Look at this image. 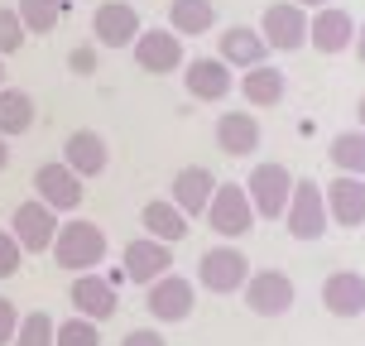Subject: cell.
<instances>
[{"label": "cell", "instance_id": "obj_31", "mask_svg": "<svg viewBox=\"0 0 365 346\" xmlns=\"http://www.w3.org/2000/svg\"><path fill=\"white\" fill-rule=\"evenodd\" d=\"M24 24H19V15L15 10H10V5H0V58L5 54H19V49H24Z\"/></svg>", "mask_w": 365, "mask_h": 346}, {"label": "cell", "instance_id": "obj_28", "mask_svg": "<svg viewBox=\"0 0 365 346\" xmlns=\"http://www.w3.org/2000/svg\"><path fill=\"white\" fill-rule=\"evenodd\" d=\"M63 5L68 0H19L15 15L24 24V34H53L58 19H63Z\"/></svg>", "mask_w": 365, "mask_h": 346}, {"label": "cell", "instance_id": "obj_27", "mask_svg": "<svg viewBox=\"0 0 365 346\" xmlns=\"http://www.w3.org/2000/svg\"><path fill=\"white\" fill-rule=\"evenodd\" d=\"M327 159L336 164V173L365 178V130H341V135L327 145Z\"/></svg>", "mask_w": 365, "mask_h": 346}, {"label": "cell", "instance_id": "obj_30", "mask_svg": "<svg viewBox=\"0 0 365 346\" xmlns=\"http://www.w3.org/2000/svg\"><path fill=\"white\" fill-rule=\"evenodd\" d=\"M15 346H53V317L48 312H24L15 327Z\"/></svg>", "mask_w": 365, "mask_h": 346}, {"label": "cell", "instance_id": "obj_20", "mask_svg": "<svg viewBox=\"0 0 365 346\" xmlns=\"http://www.w3.org/2000/svg\"><path fill=\"white\" fill-rule=\"evenodd\" d=\"M322 308L331 317H356L365 312V274L356 270H336L322 279Z\"/></svg>", "mask_w": 365, "mask_h": 346}, {"label": "cell", "instance_id": "obj_33", "mask_svg": "<svg viewBox=\"0 0 365 346\" xmlns=\"http://www.w3.org/2000/svg\"><path fill=\"white\" fill-rule=\"evenodd\" d=\"M68 68H73L77 77H91L96 73V49H91V44H77L73 54H68Z\"/></svg>", "mask_w": 365, "mask_h": 346}, {"label": "cell", "instance_id": "obj_12", "mask_svg": "<svg viewBox=\"0 0 365 346\" xmlns=\"http://www.w3.org/2000/svg\"><path fill=\"white\" fill-rule=\"evenodd\" d=\"M351 39H356V19H351V10H341V5H322L317 15L308 19V44L317 49V54H346Z\"/></svg>", "mask_w": 365, "mask_h": 346}, {"label": "cell", "instance_id": "obj_35", "mask_svg": "<svg viewBox=\"0 0 365 346\" xmlns=\"http://www.w3.org/2000/svg\"><path fill=\"white\" fill-rule=\"evenodd\" d=\"M120 346H168V342H164V332H154V327H135V332H125Z\"/></svg>", "mask_w": 365, "mask_h": 346}, {"label": "cell", "instance_id": "obj_17", "mask_svg": "<svg viewBox=\"0 0 365 346\" xmlns=\"http://www.w3.org/2000/svg\"><path fill=\"white\" fill-rule=\"evenodd\" d=\"M63 164L73 168L77 178L87 183V178H101L110 164V145L96 135V130H73L68 140H63Z\"/></svg>", "mask_w": 365, "mask_h": 346}, {"label": "cell", "instance_id": "obj_18", "mask_svg": "<svg viewBox=\"0 0 365 346\" xmlns=\"http://www.w3.org/2000/svg\"><path fill=\"white\" fill-rule=\"evenodd\" d=\"M182 87L192 101H221V96H231L236 77L221 58H192V63H182Z\"/></svg>", "mask_w": 365, "mask_h": 346}, {"label": "cell", "instance_id": "obj_10", "mask_svg": "<svg viewBox=\"0 0 365 346\" xmlns=\"http://www.w3.org/2000/svg\"><path fill=\"white\" fill-rule=\"evenodd\" d=\"M259 34H264L269 49L293 54V49H303V44H308V10H303V5H293V0H274V5H264Z\"/></svg>", "mask_w": 365, "mask_h": 346}, {"label": "cell", "instance_id": "obj_36", "mask_svg": "<svg viewBox=\"0 0 365 346\" xmlns=\"http://www.w3.org/2000/svg\"><path fill=\"white\" fill-rule=\"evenodd\" d=\"M351 49H356V58H361V68H365V24L356 29V39H351Z\"/></svg>", "mask_w": 365, "mask_h": 346}, {"label": "cell", "instance_id": "obj_22", "mask_svg": "<svg viewBox=\"0 0 365 346\" xmlns=\"http://www.w3.org/2000/svg\"><path fill=\"white\" fill-rule=\"evenodd\" d=\"M269 58V44H264V34L259 29H245V24H231L226 34H221V63L226 68H259Z\"/></svg>", "mask_w": 365, "mask_h": 346}, {"label": "cell", "instance_id": "obj_29", "mask_svg": "<svg viewBox=\"0 0 365 346\" xmlns=\"http://www.w3.org/2000/svg\"><path fill=\"white\" fill-rule=\"evenodd\" d=\"M53 346H101V327L77 312L68 322H53Z\"/></svg>", "mask_w": 365, "mask_h": 346}, {"label": "cell", "instance_id": "obj_2", "mask_svg": "<svg viewBox=\"0 0 365 346\" xmlns=\"http://www.w3.org/2000/svg\"><path fill=\"white\" fill-rule=\"evenodd\" d=\"M284 226H289V236H298V240L327 236V198H322L317 178H293L289 207H284Z\"/></svg>", "mask_w": 365, "mask_h": 346}, {"label": "cell", "instance_id": "obj_39", "mask_svg": "<svg viewBox=\"0 0 365 346\" xmlns=\"http://www.w3.org/2000/svg\"><path fill=\"white\" fill-rule=\"evenodd\" d=\"M5 159H10V149H5V135H0V168H5Z\"/></svg>", "mask_w": 365, "mask_h": 346}, {"label": "cell", "instance_id": "obj_3", "mask_svg": "<svg viewBox=\"0 0 365 346\" xmlns=\"http://www.w3.org/2000/svg\"><path fill=\"white\" fill-rule=\"evenodd\" d=\"M289 193H293V173L284 164H255L245 178V198H250L259 221H284Z\"/></svg>", "mask_w": 365, "mask_h": 346}, {"label": "cell", "instance_id": "obj_38", "mask_svg": "<svg viewBox=\"0 0 365 346\" xmlns=\"http://www.w3.org/2000/svg\"><path fill=\"white\" fill-rule=\"evenodd\" d=\"M356 121H361V130H365V96L356 101Z\"/></svg>", "mask_w": 365, "mask_h": 346}, {"label": "cell", "instance_id": "obj_26", "mask_svg": "<svg viewBox=\"0 0 365 346\" xmlns=\"http://www.w3.org/2000/svg\"><path fill=\"white\" fill-rule=\"evenodd\" d=\"M34 96L24 87H0V135H24V130L34 126Z\"/></svg>", "mask_w": 365, "mask_h": 346}, {"label": "cell", "instance_id": "obj_34", "mask_svg": "<svg viewBox=\"0 0 365 346\" xmlns=\"http://www.w3.org/2000/svg\"><path fill=\"white\" fill-rule=\"evenodd\" d=\"M15 327H19V308L10 303V298H0V346L15 342Z\"/></svg>", "mask_w": 365, "mask_h": 346}, {"label": "cell", "instance_id": "obj_40", "mask_svg": "<svg viewBox=\"0 0 365 346\" xmlns=\"http://www.w3.org/2000/svg\"><path fill=\"white\" fill-rule=\"evenodd\" d=\"M0 87H5V58H0Z\"/></svg>", "mask_w": 365, "mask_h": 346}, {"label": "cell", "instance_id": "obj_1", "mask_svg": "<svg viewBox=\"0 0 365 346\" xmlns=\"http://www.w3.org/2000/svg\"><path fill=\"white\" fill-rule=\"evenodd\" d=\"M53 265L58 270H73V274H87L106 260V231L87 217H73V221H58V236H53Z\"/></svg>", "mask_w": 365, "mask_h": 346}, {"label": "cell", "instance_id": "obj_25", "mask_svg": "<svg viewBox=\"0 0 365 346\" xmlns=\"http://www.w3.org/2000/svg\"><path fill=\"white\" fill-rule=\"evenodd\" d=\"M217 24V5L212 0H173L168 5V29L178 39H197Z\"/></svg>", "mask_w": 365, "mask_h": 346}, {"label": "cell", "instance_id": "obj_7", "mask_svg": "<svg viewBox=\"0 0 365 346\" xmlns=\"http://www.w3.org/2000/svg\"><path fill=\"white\" fill-rule=\"evenodd\" d=\"M202 217H207V226H212L217 236H245V231L259 221L240 183H217V193H212V202H207Z\"/></svg>", "mask_w": 365, "mask_h": 346}, {"label": "cell", "instance_id": "obj_11", "mask_svg": "<svg viewBox=\"0 0 365 346\" xmlns=\"http://www.w3.org/2000/svg\"><path fill=\"white\" fill-rule=\"evenodd\" d=\"M140 10L130 5V0H106V5H96V15H91V34L96 44H106V49H125L140 39Z\"/></svg>", "mask_w": 365, "mask_h": 346}, {"label": "cell", "instance_id": "obj_32", "mask_svg": "<svg viewBox=\"0 0 365 346\" xmlns=\"http://www.w3.org/2000/svg\"><path fill=\"white\" fill-rule=\"evenodd\" d=\"M19 260H24V250H19V240L10 236V231H0V279H10V274H19Z\"/></svg>", "mask_w": 365, "mask_h": 346}, {"label": "cell", "instance_id": "obj_5", "mask_svg": "<svg viewBox=\"0 0 365 346\" xmlns=\"http://www.w3.org/2000/svg\"><path fill=\"white\" fill-rule=\"evenodd\" d=\"M240 293H245V308L259 312V317H284L293 308V298H298V289H293V279L284 270H250Z\"/></svg>", "mask_w": 365, "mask_h": 346}, {"label": "cell", "instance_id": "obj_13", "mask_svg": "<svg viewBox=\"0 0 365 346\" xmlns=\"http://www.w3.org/2000/svg\"><path fill=\"white\" fill-rule=\"evenodd\" d=\"M322 198H327V221L346 226V231L365 226V178H356V173H336V178L322 188Z\"/></svg>", "mask_w": 365, "mask_h": 346}, {"label": "cell", "instance_id": "obj_4", "mask_svg": "<svg viewBox=\"0 0 365 346\" xmlns=\"http://www.w3.org/2000/svg\"><path fill=\"white\" fill-rule=\"evenodd\" d=\"M245 274H250V260H245V250L231 245V240L197 255V284L207 293H240Z\"/></svg>", "mask_w": 365, "mask_h": 346}, {"label": "cell", "instance_id": "obj_9", "mask_svg": "<svg viewBox=\"0 0 365 346\" xmlns=\"http://www.w3.org/2000/svg\"><path fill=\"white\" fill-rule=\"evenodd\" d=\"M149 298L145 308L149 317H159V322H182V317H192V303H197V284L192 279H182V274H159L154 284H145Z\"/></svg>", "mask_w": 365, "mask_h": 346}, {"label": "cell", "instance_id": "obj_21", "mask_svg": "<svg viewBox=\"0 0 365 346\" xmlns=\"http://www.w3.org/2000/svg\"><path fill=\"white\" fill-rule=\"evenodd\" d=\"M217 149L231 159H250L259 149V121L250 111H226L217 121Z\"/></svg>", "mask_w": 365, "mask_h": 346}, {"label": "cell", "instance_id": "obj_6", "mask_svg": "<svg viewBox=\"0 0 365 346\" xmlns=\"http://www.w3.org/2000/svg\"><path fill=\"white\" fill-rule=\"evenodd\" d=\"M10 236L19 240V250L48 255V245H53V236H58V212L43 198H24L15 207V217H10Z\"/></svg>", "mask_w": 365, "mask_h": 346}, {"label": "cell", "instance_id": "obj_19", "mask_svg": "<svg viewBox=\"0 0 365 346\" xmlns=\"http://www.w3.org/2000/svg\"><path fill=\"white\" fill-rule=\"evenodd\" d=\"M68 298H73V308L82 312V317L106 322L110 312H115V279H106V274H77Z\"/></svg>", "mask_w": 365, "mask_h": 346}, {"label": "cell", "instance_id": "obj_37", "mask_svg": "<svg viewBox=\"0 0 365 346\" xmlns=\"http://www.w3.org/2000/svg\"><path fill=\"white\" fill-rule=\"evenodd\" d=\"M293 5H303V10H308V5H317V10H322V5H331V0H293Z\"/></svg>", "mask_w": 365, "mask_h": 346}, {"label": "cell", "instance_id": "obj_16", "mask_svg": "<svg viewBox=\"0 0 365 346\" xmlns=\"http://www.w3.org/2000/svg\"><path fill=\"white\" fill-rule=\"evenodd\" d=\"M34 193L48 202L53 212H77V202H82V178H77L63 159H53V164L34 168Z\"/></svg>", "mask_w": 365, "mask_h": 346}, {"label": "cell", "instance_id": "obj_23", "mask_svg": "<svg viewBox=\"0 0 365 346\" xmlns=\"http://www.w3.org/2000/svg\"><path fill=\"white\" fill-rule=\"evenodd\" d=\"M284 91H289V77L279 73V68H269V63H259V68H245V73H240V96H245L255 111L279 106Z\"/></svg>", "mask_w": 365, "mask_h": 346}, {"label": "cell", "instance_id": "obj_15", "mask_svg": "<svg viewBox=\"0 0 365 346\" xmlns=\"http://www.w3.org/2000/svg\"><path fill=\"white\" fill-rule=\"evenodd\" d=\"M173 270V245H164V240L154 236H140L125 245V260H120V274L125 279H135V284H154L159 274Z\"/></svg>", "mask_w": 365, "mask_h": 346}, {"label": "cell", "instance_id": "obj_24", "mask_svg": "<svg viewBox=\"0 0 365 346\" xmlns=\"http://www.w3.org/2000/svg\"><path fill=\"white\" fill-rule=\"evenodd\" d=\"M140 221H145V236L164 240V245H173V240H182V236H187V217H182V212H178V207H173L168 198L145 202Z\"/></svg>", "mask_w": 365, "mask_h": 346}, {"label": "cell", "instance_id": "obj_14", "mask_svg": "<svg viewBox=\"0 0 365 346\" xmlns=\"http://www.w3.org/2000/svg\"><path fill=\"white\" fill-rule=\"evenodd\" d=\"M212 193H217V178H212V168H202V164L178 168V173H173V183H168V202H173L187 221L207 212Z\"/></svg>", "mask_w": 365, "mask_h": 346}, {"label": "cell", "instance_id": "obj_8", "mask_svg": "<svg viewBox=\"0 0 365 346\" xmlns=\"http://www.w3.org/2000/svg\"><path fill=\"white\" fill-rule=\"evenodd\" d=\"M135 54V68L140 73H154V77H168V73H182V39L173 29H140V39L130 44Z\"/></svg>", "mask_w": 365, "mask_h": 346}]
</instances>
